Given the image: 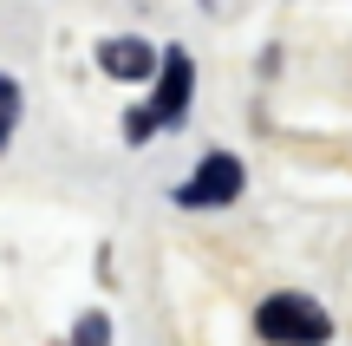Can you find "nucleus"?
Returning a JSON list of instances; mask_svg holds the SVG:
<instances>
[{"instance_id": "obj_5", "label": "nucleus", "mask_w": 352, "mask_h": 346, "mask_svg": "<svg viewBox=\"0 0 352 346\" xmlns=\"http://www.w3.org/2000/svg\"><path fill=\"white\" fill-rule=\"evenodd\" d=\"M13 125H20V85H13V78L0 72V151H7V138H13Z\"/></svg>"}, {"instance_id": "obj_4", "label": "nucleus", "mask_w": 352, "mask_h": 346, "mask_svg": "<svg viewBox=\"0 0 352 346\" xmlns=\"http://www.w3.org/2000/svg\"><path fill=\"white\" fill-rule=\"evenodd\" d=\"M98 65H104V72H111V78H124V85H138V78H151L157 72V52L151 46H144V39H104V46H98Z\"/></svg>"}, {"instance_id": "obj_1", "label": "nucleus", "mask_w": 352, "mask_h": 346, "mask_svg": "<svg viewBox=\"0 0 352 346\" xmlns=\"http://www.w3.org/2000/svg\"><path fill=\"white\" fill-rule=\"evenodd\" d=\"M254 334L267 346H327L333 321H327V307L307 301V294H267L261 307H254Z\"/></svg>"}, {"instance_id": "obj_3", "label": "nucleus", "mask_w": 352, "mask_h": 346, "mask_svg": "<svg viewBox=\"0 0 352 346\" xmlns=\"http://www.w3.org/2000/svg\"><path fill=\"white\" fill-rule=\"evenodd\" d=\"M241 183H248V170H241V157H228V151H209L196 164V177L176 190V203L183 209H215V203H235L241 196Z\"/></svg>"}, {"instance_id": "obj_6", "label": "nucleus", "mask_w": 352, "mask_h": 346, "mask_svg": "<svg viewBox=\"0 0 352 346\" xmlns=\"http://www.w3.org/2000/svg\"><path fill=\"white\" fill-rule=\"evenodd\" d=\"M104 334H111V327H104V314H85V321H78V340H72V346H104Z\"/></svg>"}, {"instance_id": "obj_2", "label": "nucleus", "mask_w": 352, "mask_h": 346, "mask_svg": "<svg viewBox=\"0 0 352 346\" xmlns=\"http://www.w3.org/2000/svg\"><path fill=\"white\" fill-rule=\"evenodd\" d=\"M157 98L144 105V118H151V131H164V125H183V111H189V98H196V65H189V52L183 46H170L164 59H157Z\"/></svg>"}]
</instances>
